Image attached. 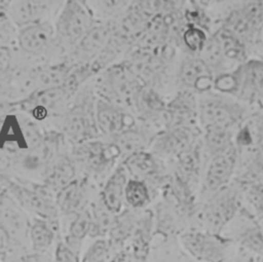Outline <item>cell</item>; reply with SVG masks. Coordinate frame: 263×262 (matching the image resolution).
<instances>
[{
	"mask_svg": "<svg viewBox=\"0 0 263 262\" xmlns=\"http://www.w3.org/2000/svg\"><path fill=\"white\" fill-rule=\"evenodd\" d=\"M242 189L238 182L229 184L205 199L194 216L200 230L222 234L225 227L240 213L242 205Z\"/></svg>",
	"mask_w": 263,
	"mask_h": 262,
	"instance_id": "6da1fadb",
	"label": "cell"
},
{
	"mask_svg": "<svg viewBox=\"0 0 263 262\" xmlns=\"http://www.w3.org/2000/svg\"><path fill=\"white\" fill-rule=\"evenodd\" d=\"M247 109L238 101L211 90L200 93L197 117L203 129L221 127L230 129L242 121Z\"/></svg>",
	"mask_w": 263,
	"mask_h": 262,
	"instance_id": "7a4b0ae2",
	"label": "cell"
},
{
	"mask_svg": "<svg viewBox=\"0 0 263 262\" xmlns=\"http://www.w3.org/2000/svg\"><path fill=\"white\" fill-rule=\"evenodd\" d=\"M178 241L184 252L195 262H228L229 251L234 242L231 237L205 230H184Z\"/></svg>",
	"mask_w": 263,
	"mask_h": 262,
	"instance_id": "3957f363",
	"label": "cell"
},
{
	"mask_svg": "<svg viewBox=\"0 0 263 262\" xmlns=\"http://www.w3.org/2000/svg\"><path fill=\"white\" fill-rule=\"evenodd\" d=\"M237 160L238 151L235 144L226 151L210 157L199 191V199L202 202L230 184Z\"/></svg>",
	"mask_w": 263,
	"mask_h": 262,
	"instance_id": "277c9868",
	"label": "cell"
},
{
	"mask_svg": "<svg viewBox=\"0 0 263 262\" xmlns=\"http://www.w3.org/2000/svg\"><path fill=\"white\" fill-rule=\"evenodd\" d=\"M229 74L231 96L263 105V61L245 62Z\"/></svg>",
	"mask_w": 263,
	"mask_h": 262,
	"instance_id": "5b68a950",
	"label": "cell"
},
{
	"mask_svg": "<svg viewBox=\"0 0 263 262\" xmlns=\"http://www.w3.org/2000/svg\"><path fill=\"white\" fill-rule=\"evenodd\" d=\"M263 24V2H245L238 8L232 9L225 20L224 28L235 34L246 43L252 42L261 32Z\"/></svg>",
	"mask_w": 263,
	"mask_h": 262,
	"instance_id": "8992f818",
	"label": "cell"
},
{
	"mask_svg": "<svg viewBox=\"0 0 263 262\" xmlns=\"http://www.w3.org/2000/svg\"><path fill=\"white\" fill-rule=\"evenodd\" d=\"M91 28L92 16L83 2H67L57 23V31L60 37L68 43H74L82 39Z\"/></svg>",
	"mask_w": 263,
	"mask_h": 262,
	"instance_id": "52a82bcc",
	"label": "cell"
},
{
	"mask_svg": "<svg viewBox=\"0 0 263 262\" xmlns=\"http://www.w3.org/2000/svg\"><path fill=\"white\" fill-rule=\"evenodd\" d=\"M0 224L15 246L29 247L31 222L23 207L11 195L4 192L0 193Z\"/></svg>",
	"mask_w": 263,
	"mask_h": 262,
	"instance_id": "ba28073f",
	"label": "cell"
},
{
	"mask_svg": "<svg viewBox=\"0 0 263 262\" xmlns=\"http://www.w3.org/2000/svg\"><path fill=\"white\" fill-rule=\"evenodd\" d=\"M179 79L187 88L203 93L214 86L215 78L213 71L201 58H189L180 67Z\"/></svg>",
	"mask_w": 263,
	"mask_h": 262,
	"instance_id": "9c48e42d",
	"label": "cell"
},
{
	"mask_svg": "<svg viewBox=\"0 0 263 262\" xmlns=\"http://www.w3.org/2000/svg\"><path fill=\"white\" fill-rule=\"evenodd\" d=\"M96 117L100 129L107 135L117 136L134 124L130 115L105 101H99L97 104Z\"/></svg>",
	"mask_w": 263,
	"mask_h": 262,
	"instance_id": "30bf717a",
	"label": "cell"
},
{
	"mask_svg": "<svg viewBox=\"0 0 263 262\" xmlns=\"http://www.w3.org/2000/svg\"><path fill=\"white\" fill-rule=\"evenodd\" d=\"M54 200L58 212L62 215L76 216L87 209L86 188L78 180H73L70 184L58 191Z\"/></svg>",
	"mask_w": 263,
	"mask_h": 262,
	"instance_id": "8fae6325",
	"label": "cell"
},
{
	"mask_svg": "<svg viewBox=\"0 0 263 262\" xmlns=\"http://www.w3.org/2000/svg\"><path fill=\"white\" fill-rule=\"evenodd\" d=\"M53 29L48 23H34L25 26L18 34V44L28 53H39L51 41Z\"/></svg>",
	"mask_w": 263,
	"mask_h": 262,
	"instance_id": "7c38bea8",
	"label": "cell"
},
{
	"mask_svg": "<svg viewBox=\"0 0 263 262\" xmlns=\"http://www.w3.org/2000/svg\"><path fill=\"white\" fill-rule=\"evenodd\" d=\"M126 183L125 170L119 167L111 175L102 190L101 202L112 215L120 214L122 211Z\"/></svg>",
	"mask_w": 263,
	"mask_h": 262,
	"instance_id": "4fadbf2b",
	"label": "cell"
},
{
	"mask_svg": "<svg viewBox=\"0 0 263 262\" xmlns=\"http://www.w3.org/2000/svg\"><path fill=\"white\" fill-rule=\"evenodd\" d=\"M57 231L47 221L35 218L29 228V247L32 251L40 254L52 252Z\"/></svg>",
	"mask_w": 263,
	"mask_h": 262,
	"instance_id": "5bb4252c",
	"label": "cell"
},
{
	"mask_svg": "<svg viewBox=\"0 0 263 262\" xmlns=\"http://www.w3.org/2000/svg\"><path fill=\"white\" fill-rule=\"evenodd\" d=\"M120 153L115 144L90 143L81 147L78 155L92 169H100L112 161Z\"/></svg>",
	"mask_w": 263,
	"mask_h": 262,
	"instance_id": "9a60e30c",
	"label": "cell"
},
{
	"mask_svg": "<svg viewBox=\"0 0 263 262\" xmlns=\"http://www.w3.org/2000/svg\"><path fill=\"white\" fill-rule=\"evenodd\" d=\"M91 224V212L90 210L85 209L74 216V219L69 224L68 232L63 240L74 250L80 252L83 240L90 234Z\"/></svg>",
	"mask_w": 263,
	"mask_h": 262,
	"instance_id": "2e32d148",
	"label": "cell"
},
{
	"mask_svg": "<svg viewBox=\"0 0 263 262\" xmlns=\"http://www.w3.org/2000/svg\"><path fill=\"white\" fill-rule=\"evenodd\" d=\"M215 37L219 42L225 60L240 64L246 62L247 46L245 42L240 40L235 34L222 26L215 34Z\"/></svg>",
	"mask_w": 263,
	"mask_h": 262,
	"instance_id": "e0dca14e",
	"label": "cell"
},
{
	"mask_svg": "<svg viewBox=\"0 0 263 262\" xmlns=\"http://www.w3.org/2000/svg\"><path fill=\"white\" fill-rule=\"evenodd\" d=\"M148 262H195L181 248L178 238L161 240L153 246Z\"/></svg>",
	"mask_w": 263,
	"mask_h": 262,
	"instance_id": "ac0fdd59",
	"label": "cell"
},
{
	"mask_svg": "<svg viewBox=\"0 0 263 262\" xmlns=\"http://www.w3.org/2000/svg\"><path fill=\"white\" fill-rule=\"evenodd\" d=\"M8 7L11 18L17 24L27 26L37 23V20L43 13L45 2L42 1H12Z\"/></svg>",
	"mask_w": 263,
	"mask_h": 262,
	"instance_id": "d6986e66",
	"label": "cell"
},
{
	"mask_svg": "<svg viewBox=\"0 0 263 262\" xmlns=\"http://www.w3.org/2000/svg\"><path fill=\"white\" fill-rule=\"evenodd\" d=\"M204 149L210 157L220 154L234 145L232 133L228 128L213 127L204 129Z\"/></svg>",
	"mask_w": 263,
	"mask_h": 262,
	"instance_id": "ffe728a7",
	"label": "cell"
},
{
	"mask_svg": "<svg viewBox=\"0 0 263 262\" xmlns=\"http://www.w3.org/2000/svg\"><path fill=\"white\" fill-rule=\"evenodd\" d=\"M190 134L186 128H176L159 138L155 144V150L165 154L182 153L189 144Z\"/></svg>",
	"mask_w": 263,
	"mask_h": 262,
	"instance_id": "44dd1931",
	"label": "cell"
},
{
	"mask_svg": "<svg viewBox=\"0 0 263 262\" xmlns=\"http://www.w3.org/2000/svg\"><path fill=\"white\" fill-rule=\"evenodd\" d=\"M124 201L133 209H142L150 202V191L140 179H129L124 190Z\"/></svg>",
	"mask_w": 263,
	"mask_h": 262,
	"instance_id": "7402d4cb",
	"label": "cell"
},
{
	"mask_svg": "<svg viewBox=\"0 0 263 262\" xmlns=\"http://www.w3.org/2000/svg\"><path fill=\"white\" fill-rule=\"evenodd\" d=\"M74 175L75 173L72 163L67 159H62L53 165L51 172L47 176L46 182L49 187L59 191L73 181Z\"/></svg>",
	"mask_w": 263,
	"mask_h": 262,
	"instance_id": "603a6c76",
	"label": "cell"
},
{
	"mask_svg": "<svg viewBox=\"0 0 263 262\" xmlns=\"http://www.w3.org/2000/svg\"><path fill=\"white\" fill-rule=\"evenodd\" d=\"M109 38V30L106 27L91 28L81 39L79 48L85 54L96 53L101 50L107 43Z\"/></svg>",
	"mask_w": 263,
	"mask_h": 262,
	"instance_id": "cb8c5ba5",
	"label": "cell"
},
{
	"mask_svg": "<svg viewBox=\"0 0 263 262\" xmlns=\"http://www.w3.org/2000/svg\"><path fill=\"white\" fill-rule=\"evenodd\" d=\"M114 253L108 239L98 238L81 256V262H110Z\"/></svg>",
	"mask_w": 263,
	"mask_h": 262,
	"instance_id": "d4e9b609",
	"label": "cell"
},
{
	"mask_svg": "<svg viewBox=\"0 0 263 262\" xmlns=\"http://www.w3.org/2000/svg\"><path fill=\"white\" fill-rule=\"evenodd\" d=\"M242 189V194L246 200L250 203L253 209V214L255 217L263 223V186L245 183L237 180Z\"/></svg>",
	"mask_w": 263,
	"mask_h": 262,
	"instance_id": "484cf974",
	"label": "cell"
},
{
	"mask_svg": "<svg viewBox=\"0 0 263 262\" xmlns=\"http://www.w3.org/2000/svg\"><path fill=\"white\" fill-rule=\"evenodd\" d=\"M125 165L136 176H148L154 170V160L150 154L138 151L128 155Z\"/></svg>",
	"mask_w": 263,
	"mask_h": 262,
	"instance_id": "4316f807",
	"label": "cell"
},
{
	"mask_svg": "<svg viewBox=\"0 0 263 262\" xmlns=\"http://www.w3.org/2000/svg\"><path fill=\"white\" fill-rule=\"evenodd\" d=\"M182 38L186 47L192 52H201L209 40L202 28L191 24L184 30Z\"/></svg>",
	"mask_w": 263,
	"mask_h": 262,
	"instance_id": "83f0119b",
	"label": "cell"
},
{
	"mask_svg": "<svg viewBox=\"0 0 263 262\" xmlns=\"http://www.w3.org/2000/svg\"><path fill=\"white\" fill-rule=\"evenodd\" d=\"M144 144V138L143 136L133 129H126L120 133L116 136V142L115 145L121 152H128L130 154L138 152V149H140Z\"/></svg>",
	"mask_w": 263,
	"mask_h": 262,
	"instance_id": "f1b7e54d",
	"label": "cell"
},
{
	"mask_svg": "<svg viewBox=\"0 0 263 262\" xmlns=\"http://www.w3.org/2000/svg\"><path fill=\"white\" fill-rule=\"evenodd\" d=\"M53 262H81L80 252L68 246L63 239L55 242L52 250Z\"/></svg>",
	"mask_w": 263,
	"mask_h": 262,
	"instance_id": "f546056e",
	"label": "cell"
},
{
	"mask_svg": "<svg viewBox=\"0 0 263 262\" xmlns=\"http://www.w3.org/2000/svg\"><path fill=\"white\" fill-rule=\"evenodd\" d=\"M66 96V90L63 87H52L47 88L44 91H41L37 95L38 106H43L47 109V107H53L58 103H60Z\"/></svg>",
	"mask_w": 263,
	"mask_h": 262,
	"instance_id": "4dcf8cb0",
	"label": "cell"
},
{
	"mask_svg": "<svg viewBox=\"0 0 263 262\" xmlns=\"http://www.w3.org/2000/svg\"><path fill=\"white\" fill-rule=\"evenodd\" d=\"M111 84H112L113 90L119 97H128L132 91L130 82L122 72L115 73L112 76Z\"/></svg>",
	"mask_w": 263,
	"mask_h": 262,
	"instance_id": "1f68e13d",
	"label": "cell"
},
{
	"mask_svg": "<svg viewBox=\"0 0 263 262\" xmlns=\"http://www.w3.org/2000/svg\"><path fill=\"white\" fill-rule=\"evenodd\" d=\"M228 262H259V256L237 247L235 254Z\"/></svg>",
	"mask_w": 263,
	"mask_h": 262,
	"instance_id": "d6a6232c",
	"label": "cell"
},
{
	"mask_svg": "<svg viewBox=\"0 0 263 262\" xmlns=\"http://www.w3.org/2000/svg\"><path fill=\"white\" fill-rule=\"evenodd\" d=\"M15 245L12 242L9 234L4 229V227L0 224V256L8 252Z\"/></svg>",
	"mask_w": 263,
	"mask_h": 262,
	"instance_id": "836d02e7",
	"label": "cell"
},
{
	"mask_svg": "<svg viewBox=\"0 0 263 262\" xmlns=\"http://www.w3.org/2000/svg\"><path fill=\"white\" fill-rule=\"evenodd\" d=\"M11 61L10 51L5 47H0V76L5 74Z\"/></svg>",
	"mask_w": 263,
	"mask_h": 262,
	"instance_id": "e575fe53",
	"label": "cell"
},
{
	"mask_svg": "<svg viewBox=\"0 0 263 262\" xmlns=\"http://www.w3.org/2000/svg\"><path fill=\"white\" fill-rule=\"evenodd\" d=\"M46 113H47V109L43 106H35L34 109H33V115L35 118L37 119H42L46 116Z\"/></svg>",
	"mask_w": 263,
	"mask_h": 262,
	"instance_id": "d590c367",
	"label": "cell"
},
{
	"mask_svg": "<svg viewBox=\"0 0 263 262\" xmlns=\"http://www.w3.org/2000/svg\"><path fill=\"white\" fill-rule=\"evenodd\" d=\"M259 262H263V257L259 256Z\"/></svg>",
	"mask_w": 263,
	"mask_h": 262,
	"instance_id": "8d00e7d4",
	"label": "cell"
},
{
	"mask_svg": "<svg viewBox=\"0 0 263 262\" xmlns=\"http://www.w3.org/2000/svg\"><path fill=\"white\" fill-rule=\"evenodd\" d=\"M261 33H262V39H263V24H262V28H261Z\"/></svg>",
	"mask_w": 263,
	"mask_h": 262,
	"instance_id": "74e56055",
	"label": "cell"
}]
</instances>
